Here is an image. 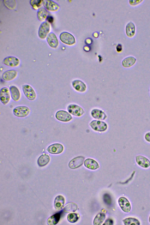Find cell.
<instances>
[{
    "label": "cell",
    "instance_id": "obj_18",
    "mask_svg": "<svg viewBox=\"0 0 150 225\" xmlns=\"http://www.w3.org/2000/svg\"><path fill=\"white\" fill-rule=\"evenodd\" d=\"M9 89L12 100L16 102L19 101L21 98V95L18 88L15 86L12 85L10 86Z\"/></svg>",
    "mask_w": 150,
    "mask_h": 225
},
{
    "label": "cell",
    "instance_id": "obj_7",
    "mask_svg": "<svg viewBox=\"0 0 150 225\" xmlns=\"http://www.w3.org/2000/svg\"><path fill=\"white\" fill-rule=\"evenodd\" d=\"M59 39L62 42L67 45H71L75 42L74 37L71 34L66 32L61 33Z\"/></svg>",
    "mask_w": 150,
    "mask_h": 225
},
{
    "label": "cell",
    "instance_id": "obj_5",
    "mask_svg": "<svg viewBox=\"0 0 150 225\" xmlns=\"http://www.w3.org/2000/svg\"><path fill=\"white\" fill-rule=\"evenodd\" d=\"M50 29L49 23L47 21H44L40 25L38 31V35L42 39H45L48 35Z\"/></svg>",
    "mask_w": 150,
    "mask_h": 225
},
{
    "label": "cell",
    "instance_id": "obj_8",
    "mask_svg": "<svg viewBox=\"0 0 150 225\" xmlns=\"http://www.w3.org/2000/svg\"><path fill=\"white\" fill-rule=\"evenodd\" d=\"M135 161L137 164L141 167L147 168L150 166V161L145 156L138 155L135 157Z\"/></svg>",
    "mask_w": 150,
    "mask_h": 225
},
{
    "label": "cell",
    "instance_id": "obj_31",
    "mask_svg": "<svg viewBox=\"0 0 150 225\" xmlns=\"http://www.w3.org/2000/svg\"><path fill=\"white\" fill-rule=\"evenodd\" d=\"M3 1L5 6L9 9H13L16 7V2L15 0H4Z\"/></svg>",
    "mask_w": 150,
    "mask_h": 225
},
{
    "label": "cell",
    "instance_id": "obj_4",
    "mask_svg": "<svg viewBox=\"0 0 150 225\" xmlns=\"http://www.w3.org/2000/svg\"><path fill=\"white\" fill-rule=\"evenodd\" d=\"M89 125L94 130L100 132L105 131L108 127L105 122L100 120H93L90 123Z\"/></svg>",
    "mask_w": 150,
    "mask_h": 225
},
{
    "label": "cell",
    "instance_id": "obj_29",
    "mask_svg": "<svg viewBox=\"0 0 150 225\" xmlns=\"http://www.w3.org/2000/svg\"><path fill=\"white\" fill-rule=\"evenodd\" d=\"M123 221L125 225H139L140 224L138 220L134 218H127L123 220Z\"/></svg>",
    "mask_w": 150,
    "mask_h": 225
},
{
    "label": "cell",
    "instance_id": "obj_10",
    "mask_svg": "<svg viewBox=\"0 0 150 225\" xmlns=\"http://www.w3.org/2000/svg\"><path fill=\"white\" fill-rule=\"evenodd\" d=\"M55 117L58 120L64 122L69 121L72 119L71 115L66 111L64 110L57 111L56 113Z\"/></svg>",
    "mask_w": 150,
    "mask_h": 225
},
{
    "label": "cell",
    "instance_id": "obj_14",
    "mask_svg": "<svg viewBox=\"0 0 150 225\" xmlns=\"http://www.w3.org/2000/svg\"><path fill=\"white\" fill-rule=\"evenodd\" d=\"M118 202L121 209L124 212H129L130 211L131 209L130 203L125 197H120L118 200Z\"/></svg>",
    "mask_w": 150,
    "mask_h": 225
},
{
    "label": "cell",
    "instance_id": "obj_21",
    "mask_svg": "<svg viewBox=\"0 0 150 225\" xmlns=\"http://www.w3.org/2000/svg\"><path fill=\"white\" fill-rule=\"evenodd\" d=\"M91 115L93 118L99 120H105L107 117L104 112L97 109L92 110L91 112Z\"/></svg>",
    "mask_w": 150,
    "mask_h": 225
},
{
    "label": "cell",
    "instance_id": "obj_6",
    "mask_svg": "<svg viewBox=\"0 0 150 225\" xmlns=\"http://www.w3.org/2000/svg\"><path fill=\"white\" fill-rule=\"evenodd\" d=\"M67 110L70 113L76 116H80L85 112L83 109L81 107L74 104L69 105L67 107Z\"/></svg>",
    "mask_w": 150,
    "mask_h": 225
},
{
    "label": "cell",
    "instance_id": "obj_36",
    "mask_svg": "<svg viewBox=\"0 0 150 225\" xmlns=\"http://www.w3.org/2000/svg\"><path fill=\"white\" fill-rule=\"evenodd\" d=\"M113 221L110 219H108L106 220L105 222L103 224V225H110L113 224Z\"/></svg>",
    "mask_w": 150,
    "mask_h": 225
},
{
    "label": "cell",
    "instance_id": "obj_39",
    "mask_svg": "<svg viewBox=\"0 0 150 225\" xmlns=\"http://www.w3.org/2000/svg\"><path fill=\"white\" fill-rule=\"evenodd\" d=\"M149 222L150 223V216H149Z\"/></svg>",
    "mask_w": 150,
    "mask_h": 225
},
{
    "label": "cell",
    "instance_id": "obj_12",
    "mask_svg": "<svg viewBox=\"0 0 150 225\" xmlns=\"http://www.w3.org/2000/svg\"><path fill=\"white\" fill-rule=\"evenodd\" d=\"M42 4L45 9L51 11H57L60 7L57 3L52 0H42Z\"/></svg>",
    "mask_w": 150,
    "mask_h": 225
},
{
    "label": "cell",
    "instance_id": "obj_11",
    "mask_svg": "<svg viewBox=\"0 0 150 225\" xmlns=\"http://www.w3.org/2000/svg\"><path fill=\"white\" fill-rule=\"evenodd\" d=\"M18 75V71L14 69L7 70L2 74V77L4 81H9L15 79Z\"/></svg>",
    "mask_w": 150,
    "mask_h": 225
},
{
    "label": "cell",
    "instance_id": "obj_19",
    "mask_svg": "<svg viewBox=\"0 0 150 225\" xmlns=\"http://www.w3.org/2000/svg\"><path fill=\"white\" fill-rule=\"evenodd\" d=\"M125 30L128 37L131 38L134 36L136 32V26L134 23L132 21L128 22L126 25Z\"/></svg>",
    "mask_w": 150,
    "mask_h": 225
},
{
    "label": "cell",
    "instance_id": "obj_25",
    "mask_svg": "<svg viewBox=\"0 0 150 225\" xmlns=\"http://www.w3.org/2000/svg\"><path fill=\"white\" fill-rule=\"evenodd\" d=\"M47 12L46 9L43 7H40L38 10L37 16L38 19L41 21H44L47 17Z\"/></svg>",
    "mask_w": 150,
    "mask_h": 225
},
{
    "label": "cell",
    "instance_id": "obj_37",
    "mask_svg": "<svg viewBox=\"0 0 150 225\" xmlns=\"http://www.w3.org/2000/svg\"><path fill=\"white\" fill-rule=\"evenodd\" d=\"M46 20L48 23H52L53 21L54 18L52 16H48L47 17Z\"/></svg>",
    "mask_w": 150,
    "mask_h": 225
},
{
    "label": "cell",
    "instance_id": "obj_26",
    "mask_svg": "<svg viewBox=\"0 0 150 225\" xmlns=\"http://www.w3.org/2000/svg\"><path fill=\"white\" fill-rule=\"evenodd\" d=\"M60 217V214L58 213L54 214L48 218L47 223L49 225H55L59 221Z\"/></svg>",
    "mask_w": 150,
    "mask_h": 225
},
{
    "label": "cell",
    "instance_id": "obj_28",
    "mask_svg": "<svg viewBox=\"0 0 150 225\" xmlns=\"http://www.w3.org/2000/svg\"><path fill=\"white\" fill-rule=\"evenodd\" d=\"M77 205L74 202H70L66 204L63 209L64 211L66 213L75 212L77 209Z\"/></svg>",
    "mask_w": 150,
    "mask_h": 225
},
{
    "label": "cell",
    "instance_id": "obj_9",
    "mask_svg": "<svg viewBox=\"0 0 150 225\" xmlns=\"http://www.w3.org/2000/svg\"><path fill=\"white\" fill-rule=\"evenodd\" d=\"M3 63L7 66L15 67L19 65L20 61L18 58L15 57L8 56L4 59Z\"/></svg>",
    "mask_w": 150,
    "mask_h": 225
},
{
    "label": "cell",
    "instance_id": "obj_38",
    "mask_svg": "<svg viewBox=\"0 0 150 225\" xmlns=\"http://www.w3.org/2000/svg\"><path fill=\"white\" fill-rule=\"evenodd\" d=\"M122 49V46L121 44H118L116 47V49L117 51L118 52H120Z\"/></svg>",
    "mask_w": 150,
    "mask_h": 225
},
{
    "label": "cell",
    "instance_id": "obj_23",
    "mask_svg": "<svg viewBox=\"0 0 150 225\" xmlns=\"http://www.w3.org/2000/svg\"><path fill=\"white\" fill-rule=\"evenodd\" d=\"M65 203V199L62 195H59L55 199L54 205L55 209L57 210L62 209Z\"/></svg>",
    "mask_w": 150,
    "mask_h": 225
},
{
    "label": "cell",
    "instance_id": "obj_35",
    "mask_svg": "<svg viewBox=\"0 0 150 225\" xmlns=\"http://www.w3.org/2000/svg\"><path fill=\"white\" fill-rule=\"evenodd\" d=\"M144 138L146 142L150 143V131L147 132L144 134Z\"/></svg>",
    "mask_w": 150,
    "mask_h": 225
},
{
    "label": "cell",
    "instance_id": "obj_32",
    "mask_svg": "<svg viewBox=\"0 0 150 225\" xmlns=\"http://www.w3.org/2000/svg\"><path fill=\"white\" fill-rule=\"evenodd\" d=\"M79 218L77 214L75 213H69L67 216L68 220L71 223L75 222L77 221Z\"/></svg>",
    "mask_w": 150,
    "mask_h": 225
},
{
    "label": "cell",
    "instance_id": "obj_3",
    "mask_svg": "<svg viewBox=\"0 0 150 225\" xmlns=\"http://www.w3.org/2000/svg\"><path fill=\"white\" fill-rule=\"evenodd\" d=\"M11 95L9 89L7 87H4L0 91V100L1 103L4 105L7 104L11 99Z\"/></svg>",
    "mask_w": 150,
    "mask_h": 225
},
{
    "label": "cell",
    "instance_id": "obj_1",
    "mask_svg": "<svg viewBox=\"0 0 150 225\" xmlns=\"http://www.w3.org/2000/svg\"><path fill=\"white\" fill-rule=\"evenodd\" d=\"M22 90L25 97L30 101H34L36 98L37 95L33 88L30 85L25 84L23 85Z\"/></svg>",
    "mask_w": 150,
    "mask_h": 225
},
{
    "label": "cell",
    "instance_id": "obj_33",
    "mask_svg": "<svg viewBox=\"0 0 150 225\" xmlns=\"http://www.w3.org/2000/svg\"><path fill=\"white\" fill-rule=\"evenodd\" d=\"M103 199L105 202L107 204L110 205L111 203V199L110 195L108 194H105L103 196Z\"/></svg>",
    "mask_w": 150,
    "mask_h": 225
},
{
    "label": "cell",
    "instance_id": "obj_15",
    "mask_svg": "<svg viewBox=\"0 0 150 225\" xmlns=\"http://www.w3.org/2000/svg\"><path fill=\"white\" fill-rule=\"evenodd\" d=\"M47 150L49 153L51 154H59L63 151L64 147L60 144L55 143L49 146L48 147Z\"/></svg>",
    "mask_w": 150,
    "mask_h": 225
},
{
    "label": "cell",
    "instance_id": "obj_2",
    "mask_svg": "<svg viewBox=\"0 0 150 225\" xmlns=\"http://www.w3.org/2000/svg\"><path fill=\"white\" fill-rule=\"evenodd\" d=\"M30 110L29 108L25 106L22 105L17 106L13 110L14 115L20 117H25L30 113Z\"/></svg>",
    "mask_w": 150,
    "mask_h": 225
},
{
    "label": "cell",
    "instance_id": "obj_22",
    "mask_svg": "<svg viewBox=\"0 0 150 225\" xmlns=\"http://www.w3.org/2000/svg\"><path fill=\"white\" fill-rule=\"evenodd\" d=\"M84 165L87 168L91 170H95L99 168L98 163L93 159L87 158L84 162Z\"/></svg>",
    "mask_w": 150,
    "mask_h": 225
},
{
    "label": "cell",
    "instance_id": "obj_17",
    "mask_svg": "<svg viewBox=\"0 0 150 225\" xmlns=\"http://www.w3.org/2000/svg\"><path fill=\"white\" fill-rule=\"evenodd\" d=\"M47 41L49 46L53 48L57 47L59 44L58 38L56 35L53 32H51L47 36Z\"/></svg>",
    "mask_w": 150,
    "mask_h": 225
},
{
    "label": "cell",
    "instance_id": "obj_13",
    "mask_svg": "<svg viewBox=\"0 0 150 225\" xmlns=\"http://www.w3.org/2000/svg\"><path fill=\"white\" fill-rule=\"evenodd\" d=\"M84 160V158L83 156L76 157L70 161L69 163V166L72 169L77 168L83 164Z\"/></svg>",
    "mask_w": 150,
    "mask_h": 225
},
{
    "label": "cell",
    "instance_id": "obj_34",
    "mask_svg": "<svg viewBox=\"0 0 150 225\" xmlns=\"http://www.w3.org/2000/svg\"><path fill=\"white\" fill-rule=\"evenodd\" d=\"M143 1L142 0H130L129 2L131 5L134 6L141 3Z\"/></svg>",
    "mask_w": 150,
    "mask_h": 225
},
{
    "label": "cell",
    "instance_id": "obj_16",
    "mask_svg": "<svg viewBox=\"0 0 150 225\" xmlns=\"http://www.w3.org/2000/svg\"><path fill=\"white\" fill-rule=\"evenodd\" d=\"M72 85L73 88L77 91L83 92L86 89V84L82 81L79 79H76L72 82Z\"/></svg>",
    "mask_w": 150,
    "mask_h": 225
},
{
    "label": "cell",
    "instance_id": "obj_24",
    "mask_svg": "<svg viewBox=\"0 0 150 225\" xmlns=\"http://www.w3.org/2000/svg\"><path fill=\"white\" fill-rule=\"evenodd\" d=\"M50 157L46 154H43L40 156L38 158L37 163L38 165L40 167L44 166L49 162Z\"/></svg>",
    "mask_w": 150,
    "mask_h": 225
},
{
    "label": "cell",
    "instance_id": "obj_20",
    "mask_svg": "<svg viewBox=\"0 0 150 225\" xmlns=\"http://www.w3.org/2000/svg\"><path fill=\"white\" fill-rule=\"evenodd\" d=\"M137 59L134 57L129 56L123 59L122 62V64L125 68H129L134 65Z\"/></svg>",
    "mask_w": 150,
    "mask_h": 225
},
{
    "label": "cell",
    "instance_id": "obj_30",
    "mask_svg": "<svg viewBox=\"0 0 150 225\" xmlns=\"http://www.w3.org/2000/svg\"><path fill=\"white\" fill-rule=\"evenodd\" d=\"M42 2V1L41 0H32L30 3L34 9L37 10L40 8Z\"/></svg>",
    "mask_w": 150,
    "mask_h": 225
},
{
    "label": "cell",
    "instance_id": "obj_27",
    "mask_svg": "<svg viewBox=\"0 0 150 225\" xmlns=\"http://www.w3.org/2000/svg\"><path fill=\"white\" fill-rule=\"evenodd\" d=\"M105 218V215L104 213H98L95 217L93 220L94 225H101Z\"/></svg>",
    "mask_w": 150,
    "mask_h": 225
}]
</instances>
